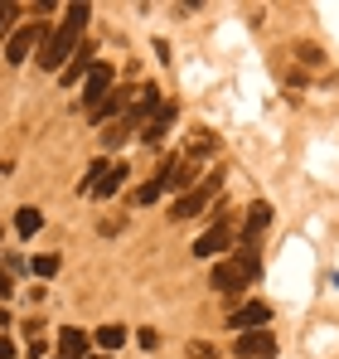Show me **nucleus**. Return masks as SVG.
<instances>
[{
  "mask_svg": "<svg viewBox=\"0 0 339 359\" xmlns=\"http://www.w3.org/2000/svg\"><path fill=\"white\" fill-rule=\"evenodd\" d=\"M58 359H88V335L78 325L58 330Z\"/></svg>",
  "mask_w": 339,
  "mask_h": 359,
  "instance_id": "nucleus-10",
  "label": "nucleus"
},
{
  "mask_svg": "<svg viewBox=\"0 0 339 359\" xmlns=\"http://www.w3.org/2000/svg\"><path fill=\"white\" fill-rule=\"evenodd\" d=\"M97 345H102V350H121V345H126V325H102V330H97Z\"/></svg>",
  "mask_w": 339,
  "mask_h": 359,
  "instance_id": "nucleus-16",
  "label": "nucleus"
},
{
  "mask_svg": "<svg viewBox=\"0 0 339 359\" xmlns=\"http://www.w3.org/2000/svg\"><path fill=\"white\" fill-rule=\"evenodd\" d=\"M29 267H34V277H54V272H58V252H39Z\"/></svg>",
  "mask_w": 339,
  "mask_h": 359,
  "instance_id": "nucleus-18",
  "label": "nucleus"
},
{
  "mask_svg": "<svg viewBox=\"0 0 339 359\" xmlns=\"http://www.w3.org/2000/svg\"><path fill=\"white\" fill-rule=\"evenodd\" d=\"M189 355H194V359H214V345H204V340H199V345H189Z\"/></svg>",
  "mask_w": 339,
  "mask_h": 359,
  "instance_id": "nucleus-22",
  "label": "nucleus"
},
{
  "mask_svg": "<svg viewBox=\"0 0 339 359\" xmlns=\"http://www.w3.org/2000/svg\"><path fill=\"white\" fill-rule=\"evenodd\" d=\"M174 112H179L174 102H160V112L146 121V136H141V141H146V146H160V141H165V131L174 126Z\"/></svg>",
  "mask_w": 339,
  "mask_h": 359,
  "instance_id": "nucleus-8",
  "label": "nucleus"
},
{
  "mask_svg": "<svg viewBox=\"0 0 339 359\" xmlns=\"http://www.w3.org/2000/svg\"><path fill=\"white\" fill-rule=\"evenodd\" d=\"M267 224H272V204H267V199H257V204L247 209V224H242V243L252 238V233H262Z\"/></svg>",
  "mask_w": 339,
  "mask_h": 359,
  "instance_id": "nucleus-11",
  "label": "nucleus"
},
{
  "mask_svg": "<svg viewBox=\"0 0 339 359\" xmlns=\"http://www.w3.org/2000/svg\"><path fill=\"white\" fill-rule=\"evenodd\" d=\"M0 359H15V340L10 335H0Z\"/></svg>",
  "mask_w": 339,
  "mask_h": 359,
  "instance_id": "nucleus-23",
  "label": "nucleus"
},
{
  "mask_svg": "<svg viewBox=\"0 0 339 359\" xmlns=\"http://www.w3.org/2000/svg\"><path fill=\"white\" fill-rule=\"evenodd\" d=\"M233 350H237V359H272L277 355V335L267 325H257V330H242Z\"/></svg>",
  "mask_w": 339,
  "mask_h": 359,
  "instance_id": "nucleus-5",
  "label": "nucleus"
},
{
  "mask_svg": "<svg viewBox=\"0 0 339 359\" xmlns=\"http://www.w3.org/2000/svg\"><path fill=\"white\" fill-rule=\"evenodd\" d=\"M88 5H68V15H63V25H58L54 34L39 44V63L54 73V68H68L73 63V54L83 49V29H88Z\"/></svg>",
  "mask_w": 339,
  "mask_h": 359,
  "instance_id": "nucleus-1",
  "label": "nucleus"
},
{
  "mask_svg": "<svg viewBox=\"0 0 339 359\" xmlns=\"http://www.w3.org/2000/svg\"><path fill=\"white\" fill-rule=\"evenodd\" d=\"M262 272V262H257V248H247L242 243V252L237 257H228V262H214V272H209V282H214V292H223V297H242L247 292V282Z\"/></svg>",
  "mask_w": 339,
  "mask_h": 359,
  "instance_id": "nucleus-2",
  "label": "nucleus"
},
{
  "mask_svg": "<svg viewBox=\"0 0 339 359\" xmlns=\"http://www.w3.org/2000/svg\"><path fill=\"white\" fill-rule=\"evenodd\" d=\"M88 73H92V44H83V49L73 54V63L63 68V83H83Z\"/></svg>",
  "mask_w": 339,
  "mask_h": 359,
  "instance_id": "nucleus-12",
  "label": "nucleus"
},
{
  "mask_svg": "<svg viewBox=\"0 0 339 359\" xmlns=\"http://www.w3.org/2000/svg\"><path fill=\"white\" fill-rule=\"evenodd\" d=\"M219 189V175H209V184H199V189H189V194H179L174 204H170V219L174 224H184V219H194V214H204L209 209V194Z\"/></svg>",
  "mask_w": 339,
  "mask_h": 359,
  "instance_id": "nucleus-4",
  "label": "nucleus"
},
{
  "mask_svg": "<svg viewBox=\"0 0 339 359\" xmlns=\"http://www.w3.org/2000/svg\"><path fill=\"white\" fill-rule=\"evenodd\" d=\"M296 54H300V63H310V68H315V63H325V59H320V49H315V44H300Z\"/></svg>",
  "mask_w": 339,
  "mask_h": 359,
  "instance_id": "nucleus-21",
  "label": "nucleus"
},
{
  "mask_svg": "<svg viewBox=\"0 0 339 359\" xmlns=\"http://www.w3.org/2000/svg\"><path fill=\"white\" fill-rule=\"evenodd\" d=\"M88 359H107V355H88Z\"/></svg>",
  "mask_w": 339,
  "mask_h": 359,
  "instance_id": "nucleus-24",
  "label": "nucleus"
},
{
  "mask_svg": "<svg viewBox=\"0 0 339 359\" xmlns=\"http://www.w3.org/2000/svg\"><path fill=\"white\" fill-rule=\"evenodd\" d=\"M228 243H233V233H228V224H214V229H209L204 238L194 243V257H219V252H223Z\"/></svg>",
  "mask_w": 339,
  "mask_h": 359,
  "instance_id": "nucleus-9",
  "label": "nucleus"
},
{
  "mask_svg": "<svg viewBox=\"0 0 339 359\" xmlns=\"http://www.w3.org/2000/svg\"><path fill=\"white\" fill-rule=\"evenodd\" d=\"M267 320H272V306H267V301H247L242 311L228 316V325H233L237 335H242V330H257V325H267Z\"/></svg>",
  "mask_w": 339,
  "mask_h": 359,
  "instance_id": "nucleus-6",
  "label": "nucleus"
},
{
  "mask_svg": "<svg viewBox=\"0 0 339 359\" xmlns=\"http://www.w3.org/2000/svg\"><path fill=\"white\" fill-rule=\"evenodd\" d=\"M126 97H131V93H107L102 102H92V107H88V117H92V121H107V117H116V112L126 107Z\"/></svg>",
  "mask_w": 339,
  "mask_h": 359,
  "instance_id": "nucleus-14",
  "label": "nucleus"
},
{
  "mask_svg": "<svg viewBox=\"0 0 339 359\" xmlns=\"http://www.w3.org/2000/svg\"><path fill=\"white\" fill-rule=\"evenodd\" d=\"M44 39H49V29H44V25H20V29L5 39V59H10V63H25L39 44H44Z\"/></svg>",
  "mask_w": 339,
  "mask_h": 359,
  "instance_id": "nucleus-3",
  "label": "nucleus"
},
{
  "mask_svg": "<svg viewBox=\"0 0 339 359\" xmlns=\"http://www.w3.org/2000/svg\"><path fill=\"white\" fill-rule=\"evenodd\" d=\"M160 194H165V189H160V184H155V180H146V184H141V189H136V194H131V204H141V209H146V204H155V199H160Z\"/></svg>",
  "mask_w": 339,
  "mask_h": 359,
  "instance_id": "nucleus-17",
  "label": "nucleus"
},
{
  "mask_svg": "<svg viewBox=\"0 0 339 359\" xmlns=\"http://www.w3.org/2000/svg\"><path fill=\"white\" fill-rule=\"evenodd\" d=\"M83 93H88V107L102 102V97L112 93V63H92V73L83 78Z\"/></svg>",
  "mask_w": 339,
  "mask_h": 359,
  "instance_id": "nucleus-7",
  "label": "nucleus"
},
{
  "mask_svg": "<svg viewBox=\"0 0 339 359\" xmlns=\"http://www.w3.org/2000/svg\"><path fill=\"white\" fill-rule=\"evenodd\" d=\"M15 20H20V5H0V34H10Z\"/></svg>",
  "mask_w": 339,
  "mask_h": 359,
  "instance_id": "nucleus-19",
  "label": "nucleus"
},
{
  "mask_svg": "<svg viewBox=\"0 0 339 359\" xmlns=\"http://www.w3.org/2000/svg\"><path fill=\"white\" fill-rule=\"evenodd\" d=\"M10 297H15V272L0 267V301H10Z\"/></svg>",
  "mask_w": 339,
  "mask_h": 359,
  "instance_id": "nucleus-20",
  "label": "nucleus"
},
{
  "mask_svg": "<svg viewBox=\"0 0 339 359\" xmlns=\"http://www.w3.org/2000/svg\"><path fill=\"white\" fill-rule=\"evenodd\" d=\"M131 175V170H126V165H107V175L97 180V184H92V199H107V194H116V189H121V180Z\"/></svg>",
  "mask_w": 339,
  "mask_h": 359,
  "instance_id": "nucleus-15",
  "label": "nucleus"
},
{
  "mask_svg": "<svg viewBox=\"0 0 339 359\" xmlns=\"http://www.w3.org/2000/svg\"><path fill=\"white\" fill-rule=\"evenodd\" d=\"M39 229H44V214H39L34 204H25V209L15 214V233H20V238H34Z\"/></svg>",
  "mask_w": 339,
  "mask_h": 359,
  "instance_id": "nucleus-13",
  "label": "nucleus"
}]
</instances>
